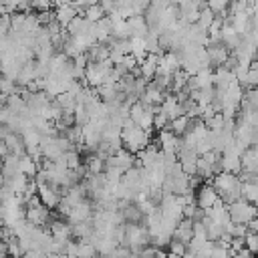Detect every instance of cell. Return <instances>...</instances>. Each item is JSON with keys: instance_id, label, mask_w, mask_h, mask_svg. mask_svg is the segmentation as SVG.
Segmentation results:
<instances>
[{"instance_id": "6da1fadb", "label": "cell", "mask_w": 258, "mask_h": 258, "mask_svg": "<svg viewBox=\"0 0 258 258\" xmlns=\"http://www.w3.org/2000/svg\"><path fill=\"white\" fill-rule=\"evenodd\" d=\"M212 185H214V189L218 191V196L226 204H232L238 198H242V181H240L238 173H232V171H224L222 169V171H218L212 177Z\"/></svg>"}, {"instance_id": "7a4b0ae2", "label": "cell", "mask_w": 258, "mask_h": 258, "mask_svg": "<svg viewBox=\"0 0 258 258\" xmlns=\"http://www.w3.org/2000/svg\"><path fill=\"white\" fill-rule=\"evenodd\" d=\"M149 133L141 127H137L131 119H127L121 127V143L125 149H129L131 153H139L141 149H145L149 145Z\"/></svg>"}, {"instance_id": "3957f363", "label": "cell", "mask_w": 258, "mask_h": 258, "mask_svg": "<svg viewBox=\"0 0 258 258\" xmlns=\"http://www.w3.org/2000/svg\"><path fill=\"white\" fill-rule=\"evenodd\" d=\"M50 208L40 202V198L34 194L24 200V218L34 226H46L50 220Z\"/></svg>"}, {"instance_id": "277c9868", "label": "cell", "mask_w": 258, "mask_h": 258, "mask_svg": "<svg viewBox=\"0 0 258 258\" xmlns=\"http://www.w3.org/2000/svg\"><path fill=\"white\" fill-rule=\"evenodd\" d=\"M228 212H230V218L234 222L248 224L256 216V204L254 202H248L246 198H238L236 202L228 204Z\"/></svg>"}, {"instance_id": "5b68a950", "label": "cell", "mask_w": 258, "mask_h": 258, "mask_svg": "<svg viewBox=\"0 0 258 258\" xmlns=\"http://www.w3.org/2000/svg\"><path fill=\"white\" fill-rule=\"evenodd\" d=\"M36 196L40 198V202L44 206H48L50 210H54L60 202V196H62V189L48 183V181H36Z\"/></svg>"}, {"instance_id": "8992f818", "label": "cell", "mask_w": 258, "mask_h": 258, "mask_svg": "<svg viewBox=\"0 0 258 258\" xmlns=\"http://www.w3.org/2000/svg\"><path fill=\"white\" fill-rule=\"evenodd\" d=\"M95 206H93V202L91 200H87V198H83L79 204H75L69 212H67V216H64V220L69 222V224H77V222H85V220H91L93 218V210Z\"/></svg>"}, {"instance_id": "52a82bcc", "label": "cell", "mask_w": 258, "mask_h": 258, "mask_svg": "<svg viewBox=\"0 0 258 258\" xmlns=\"http://www.w3.org/2000/svg\"><path fill=\"white\" fill-rule=\"evenodd\" d=\"M105 163L111 165V167H117V169L125 171V169H129L131 165H135V153H131V151L125 149V147H119L115 153H111V155L105 159Z\"/></svg>"}, {"instance_id": "ba28073f", "label": "cell", "mask_w": 258, "mask_h": 258, "mask_svg": "<svg viewBox=\"0 0 258 258\" xmlns=\"http://www.w3.org/2000/svg\"><path fill=\"white\" fill-rule=\"evenodd\" d=\"M179 141H181V137L175 135L169 127H163V129L157 131V141H155V143L159 145L161 151H173V153H177Z\"/></svg>"}, {"instance_id": "9c48e42d", "label": "cell", "mask_w": 258, "mask_h": 258, "mask_svg": "<svg viewBox=\"0 0 258 258\" xmlns=\"http://www.w3.org/2000/svg\"><path fill=\"white\" fill-rule=\"evenodd\" d=\"M218 198H220V196H218V191L214 189L212 181H204V183L196 189V204H198L200 208H204V210L210 208V206H214Z\"/></svg>"}, {"instance_id": "30bf717a", "label": "cell", "mask_w": 258, "mask_h": 258, "mask_svg": "<svg viewBox=\"0 0 258 258\" xmlns=\"http://www.w3.org/2000/svg\"><path fill=\"white\" fill-rule=\"evenodd\" d=\"M206 52H208V60L210 67H220L228 60L230 56V48L224 42H214V44H206Z\"/></svg>"}, {"instance_id": "8fae6325", "label": "cell", "mask_w": 258, "mask_h": 258, "mask_svg": "<svg viewBox=\"0 0 258 258\" xmlns=\"http://www.w3.org/2000/svg\"><path fill=\"white\" fill-rule=\"evenodd\" d=\"M165 95H167L165 91H161V89H157L155 85L147 83V87H145L143 93L139 95V101H141L143 105H147V107H159V105L163 103Z\"/></svg>"}, {"instance_id": "7c38bea8", "label": "cell", "mask_w": 258, "mask_h": 258, "mask_svg": "<svg viewBox=\"0 0 258 258\" xmlns=\"http://www.w3.org/2000/svg\"><path fill=\"white\" fill-rule=\"evenodd\" d=\"M171 238L183 242V244H189V240L194 238V220L191 218H181L177 224H175V230L171 234Z\"/></svg>"}, {"instance_id": "4fadbf2b", "label": "cell", "mask_w": 258, "mask_h": 258, "mask_svg": "<svg viewBox=\"0 0 258 258\" xmlns=\"http://www.w3.org/2000/svg\"><path fill=\"white\" fill-rule=\"evenodd\" d=\"M0 171H2L4 177H10V175L20 173V155H16V153H6V155L0 159Z\"/></svg>"}, {"instance_id": "5bb4252c", "label": "cell", "mask_w": 258, "mask_h": 258, "mask_svg": "<svg viewBox=\"0 0 258 258\" xmlns=\"http://www.w3.org/2000/svg\"><path fill=\"white\" fill-rule=\"evenodd\" d=\"M127 26H129L131 36H143V38H145L147 30H149V26H147L143 14H133V16H129V18H127ZM131 36H129V38H131Z\"/></svg>"}, {"instance_id": "9a60e30c", "label": "cell", "mask_w": 258, "mask_h": 258, "mask_svg": "<svg viewBox=\"0 0 258 258\" xmlns=\"http://www.w3.org/2000/svg\"><path fill=\"white\" fill-rule=\"evenodd\" d=\"M87 56H89V62H99V60H107L109 58V52H111V48H109V44L107 42H95V44H91L87 50Z\"/></svg>"}, {"instance_id": "2e32d148", "label": "cell", "mask_w": 258, "mask_h": 258, "mask_svg": "<svg viewBox=\"0 0 258 258\" xmlns=\"http://www.w3.org/2000/svg\"><path fill=\"white\" fill-rule=\"evenodd\" d=\"M4 143H6V147H8V153H16V155H22V153H26V149H24V141H22V135L18 133V131H8L6 135H4V139H2Z\"/></svg>"}, {"instance_id": "e0dca14e", "label": "cell", "mask_w": 258, "mask_h": 258, "mask_svg": "<svg viewBox=\"0 0 258 258\" xmlns=\"http://www.w3.org/2000/svg\"><path fill=\"white\" fill-rule=\"evenodd\" d=\"M28 181H30V177H26L24 173H16V175H10V177H4V185L12 194H16V196H22L24 194Z\"/></svg>"}, {"instance_id": "ac0fdd59", "label": "cell", "mask_w": 258, "mask_h": 258, "mask_svg": "<svg viewBox=\"0 0 258 258\" xmlns=\"http://www.w3.org/2000/svg\"><path fill=\"white\" fill-rule=\"evenodd\" d=\"M93 220H85V222H77V224H71V238L75 240H89L93 236Z\"/></svg>"}, {"instance_id": "d6986e66", "label": "cell", "mask_w": 258, "mask_h": 258, "mask_svg": "<svg viewBox=\"0 0 258 258\" xmlns=\"http://www.w3.org/2000/svg\"><path fill=\"white\" fill-rule=\"evenodd\" d=\"M77 14H79V12H77V8H75L73 4H62V6H56V10H54V20H56L60 26H67Z\"/></svg>"}, {"instance_id": "ffe728a7", "label": "cell", "mask_w": 258, "mask_h": 258, "mask_svg": "<svg viewBox=\"0 0 258 258\" xmlns=\"http://www.w3.org/2000/svg\"><path fill=\"white\" fill-rule=\"evenodd\" d=\"M191 121H194V119H191L187 113H183V115L173 117V119L169 121V125H167V127H169L175 135H179V137H181V135H183V133H187V129L191 127Z\"/></svg>"}, {"instance_id": "44dd1931", "label": "cell", "mask_w": 258, "mask_h": 258, "mask_svg": "<svg viewBox=\"0 0 258 258\" xmlns=\"http://www.w3.org/2000/svg\"><path fill=\"white\" fill-rule=\"evenodd\" d=\"M105 159L103 157H99L97 153H89L87 157H85V169H87V173H103L105 171Z\"/></svg>"}, {"instance_id": "7402d4cb", "label": "cell", "mask_w": 258, "mask_h": 258, "mask_svg": "<svg viewBox=\"0 0 258 258\" xmlns=\"http://www.w3.org/2000/svg\"><path fill=\"white\" fill-rule=\"evenodd\" d=\"M222 169L224 171H232V173H238L242 169V161H240V155H234V153H222Z\"/></svg>"}, {"instance_id": "603a6c76", "label": "cell", "mask_w": 258, "mask_h": 258, "mask_svg": "<svg viewBox=\"0 0 258 258\" xmlns=\"http://www.w3.org/2000/svg\"><path fill=\"white\" fill-rule=\"evenodd\" d=\"M38 171V161L34 157H30L28 153L20 155V173H24L26 177H34Z\"/></svg>"}, {"instance_id": "cb8c5ba5", "label": "cell", "mask_w": 258, "mask_h": 258, "mask_svg": "<svg viewBox=\"0 0 258 258\" xmlns=\"http://www.w3.org/2000/svg\"><path fill=\"white\" fill-rule=\"evenodd\" d=\"M83 16H85L87 20H91V22H97V20H101L103 16H107V12H105V8L101 6V2H97V4H89V6L83 10Z\"/></svg>"}, {"instance_id": "d4e9b609", "label": "cell", "mask_w": 258, "mask_h": 258, "mask_svg": "<svg viewBox=\"0 0 258 258\" xmlns=\"http://www.w3.org/2000/svg\"><path fill=\"white\" fill-rule=\"evenodd\" d=\"M54 99V103L64 111V109H75V105H77V99H75V95L71 93V91H62V93H58L56 97H52Z\"/></svg>"}, {"instance_id": "484cf974", "label": "cell", "mask_w": 258, "mask_h": 258, "mask_svg": "<svg viewBox=\"0 0 258 258\" xmlns=\"http://www.w3.org/2000/svg\"><path fill=\"white\" fill-rule=\"evenodd\" d=\"M113 38H129L131 32H129V26H127V18H119V20H113V32H111Z\"/></svg>"}, {"instance_id": "4316f807", "label": "cell", "mask_w": 258, "mask_h": 258, "mask_svg": "<svg viewBox=\"0 0 258 258\" xmlns=\"http://www.w3.org/2000/svg\"><path fill=\"white\" fill-rule=\"evenodd\" d=\"M206 127L208 129H212V131H220V129H224V123H226V117L222 115V111H216L212 117H208L206 121Z\"/></svg>"}, {"instance_id": "83f0119b", "label": "cell", "mask_w": 258, "mask_h": 258, "mask_svg": "<svg viewBox=\"0 0 258 258\" xmlns=\"http://www.w3.org/2000/svg\"><path fill=\"white\" fill-rule=\"evenodd\" d=\"M167 254H169V256H185V254H187V244H183V242L171 238V240L167 242Z\"/></svg>"}, {"instance_id": "f1b7e54d", "label": "cell", "mask_w": 258, "mask_h": 258, "mask_svg": "<svg viewBox=\"0 0 258 258\" xmlns=\"http://www.w3.org/2000/svg\"><path fill=\"white\" fill-rule=\"evenodd\" d=\"M167 125H169L167 113H165L161 107H157V109H155V115H153V129L159 131V129H163V127H167Z\"/></svg>"}, {"instance_id": "f546056e", "label": "cell", "mask_w": 258, "mask_h": 258, "mask_svg": "<svg viewBox=\"0 0 258 258\" xmlns=\"http://www.w3.org/2000/svg\"><path fill=\"white\" fill-rule=\"evenodd\" d=\"M214 16H216V14H214L208 6H202V8H200V16H198V24H200L202 28H206V30H208V26L212 24Z\"/></svg>"}, {"instance_id": "4dcf8cb0", "label": "cell", "mask_w": 258, "mask_h": 258, "mask_svg": "<svg viewBox=\"0 0 258 258\" xmlns=\"http://www.w3.org/2000/svg\"><path fill=\"white\" fill-rule=\"evenodd\" d=\"M244 246L252 252V256H254V254H258V234L248 230V234L244 236Z\"/></svg>"}, {"instance_id": "1f68e13d", "label": "cell", "mask_w": 258, "mask_h": 258, "mask_svg": "<svg viewBox=\"0 0 258 258\" xmlns=\"http://www.w3.org/2000/svg\"><path fill=\"white\" fill-rule=\"evenodd\" d=\"M230 0H206V6L214 12V14H222L224 10H228Z\"/></svg>"}, {"instance_id": "d6a6232c", "label": "cell", "mask_w": 258, "mask_h": 258, "mask_svg": "<svg viewBox=\"0 0 258 258\" xmlns=\"http://www.w3.org/2000/svg\"><path fill=\"white\" fill-rule=\"evenodd\" d=\"M10 32V12H2L0 14V34H8Z\"/></svg>"}, {"instance_id": "836d02e7", "label": "cell", "mask_w": 258, "mask_h": 258, "mask_svg": "<svg viewBox=\"0 0 258 258\" xmlns=\"http://www.w3.org/2000/svg\"><path fill=\"white\" fill-rule=\"evenodd\" d=\"M101 6L105 8V12L109 14L113 8H117V0H101Z\"/></svg>"}, {"instance_id": "e575fe53", "label": "cell", "mask_w": 258, "mask_h": 258, "mask_svg": "<svg viewBox=\"0 0 258 258\" xmlns=\"http://www.w3.org/2000/svg\"><path fill=\"white\" fill-rule=\"evenodd\" d=\"M246 226H248V230H250V232H256V234H258V218H256V216H254Z\"/></svg>"}, {"instance_id": "d590c367", "label": "cell", "mask_w": 258, "mask_h": 258, "mask_svg": "<svg viewBox=\"0 0 258 258\" xmlns=\"http://www.w3.org/2000/svg\"><path fill=\"white\" fill-rule=\"evenodd\" d=\"M4 185V175H2V171H0V187Z\"/></svg>"}, {"instance_id": "8d00e7d4", "label": "cell", "mask_w": 258, "mask_h": 258, "mask_svg": "<svg viewBox=\"0 0 258 258\" xmlns=\"http://www.w3.org/2000/svg\"><path fill=\"white\" fill-rule=\"evenodd\" d=\"M256 218H258V204H256Z\"/></svg>"}]
</instances>
